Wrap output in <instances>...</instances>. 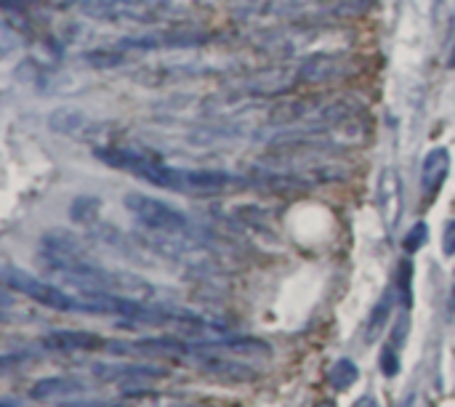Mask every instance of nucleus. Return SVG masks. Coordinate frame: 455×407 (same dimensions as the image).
<instances>
[{
	"mask_svg": "<svg viewBox=\"0 0 455 407\" xmlns=\"http://www.w3.org/2000/svg\"><path fill=\"white\" fill-rule=\"evenodd\" d=\"M123 205L139 224H144L155 235H189L192 232L189 216L160 197H149L144 192H128L123 197Z\"/></svg>",
	"mask_w": 455,
	"mask_h": 407,
	"instance_id": "1",
	"label": "nucleus"
},
{
	"mask_svg": "<svg viewBox=\"0 0 455 407\" xmlns=\"http://www.w3.org/2000/svg\"><path fill=\"white\" fill-rule=\"evenodd\" d=\"M48 128L56 131V133H61V136H67V139H75L80 144H88L93 149L117 144V128L112 123L88 117L85 112L72 109V107L53 109L48 115Z\"/></svg>",
	"mask_w": 455,
	"mask_h": 407,
	"instance_id": "2",
	"label": "nucleus"
},
{
	"mask_svg": "<svg viewBox=\"0 0 455 407\" xmlns=\"http://www.w3.org/2000/svg\"><path fill=\"white\" fill-rule=\"evenodd\" d=\"M299 83L307 85H333L352 80L363 72V59L352 51H323L307 56L299 67Z\"/></svg>",
	"mask_w": 455,
	"mask_h": 407,
	"instance_id": "3",
	"label": "nucleus"
},
{
	"mask_svg": "<svg viewBox=\"0 0 455 407\" xmlns=\"http://www.w3.org/2000/svg\"><path fill=\"white\" fill-rule=\"evenodd\" d=\"M3 283L8 291L27 296L29 301L40 304L43 309H53V312H77V299L51 283H43L37 277H32L29 272H21L19 267L5 264L3 267Z\"/></svg>",
	"mask_w": 455,
	"mask_h": 407,
	"instance_id": "4",
	"label": "nucleus"
},
{
	"mask_svg": "<svg viewBox=\"0 0 455 407\" xmlns=\"http://www.w3.org/2000/svg\"><path fill=\"white\" fill-rule=\"evenodd\" d=\"M80 13L96 21H152L160 16V0H80Z\"/></svg>",
	"mask_w": 455,
	"mask_h": 407,
	"instance_id": "5",
	"label": "nucleus"
},
{
	"mask_svg": "<svg viewBox=\"0 0 455 407\" xmlns=\"http://www.w3.org/2000/svg\"><path fill=\"white\" fill-rule=\"evenodd\" d=\"M213 35L203 29H163V32H144L133 37H123L117 45L123 51H160V48H192L208 43Z\"/></svg>",
	"mask_w": 455,
	"mask_h": 407,
	"instance_id": "6",
	"label": "nucleus"
},
{
	"mask_svg": "<svg viewBox=\"0 0 455 407\" xmlns=\"http://www.w3.org/2000/svg\"><path fill=\"white\" fill-rule=\"evenodd\" d=\"M40 256H43V261L48 264L51 272L91 259L88 248L69 232H48V235H43L40 237Z\"/></svg>",
	"mask_w": 455,
	"mask_h": 407,
	"instance_id": "7",
	"label": "nucleus"
},
{
	"mask_svg": "<svg viewBox=\"0 0 455 407\" xmlns=\"http://www.w3.org/2000/svg\"><path fill=\"white\" fill-rule=\"evenodd\" d=\"M379 208L387 229H397L403 219V181L397 168H384L379 179Z\"/></svg>",
	"mask_w": 455,
	"mask_h": 407,
	"instance_id": "8",
	"label": "nucleus"
},
{
	"mask_svg": "<svg viewBox=\"0 0 455 407\" xmlns=\"http://www.w3.org/2000/svg\"><path fill=\"white\" fill-rule=\"evenodd\" d=\"M451 173V149L448 147H435L421 165V195L427 200V205L437 197V192L443 189L445 179Z\"/></svg>",
	"mask_w": 455,
	"mask_h": 407,
	"instance_id": "9",
	"label": "nucleus"
},
{
	"mask_svg": "<svg viewBox=\"0 0 455 407\" xmlns=\"http://www.w3.org/2000/svg\"><path fill=\"white\" fill-rule=\"evenodd\" d=\"M93 376L107 384H141V381H155L165 379L168 371L160 365H93Z\"/></svg>",
	"mask_w": 455,
	"mask_h": 407,
	"instance_id": "10",
	"label": "nucleus"
},
{
	"mask_svg": "<svg viewBox=\"0 0 455 407\" xmlns=\"http://www.w3.org/2000/svg\"><path fill=\"white\" fill-rule=\"evenodd\" d=\"M51 352H93L101 347H109L101 336L88 331H53L40 341Z\"/></svg>",
	"mask_w": 455,
	"mask_h": 407,
	"instance_id": "11",
	"label": "nucleus"
},
{
	"mask_svg": "<svg viewBox=\"0 0 455 407\" xmlns=\"http://www.w3.org/2000/svg\"><path fill=\"white\" fill-rule=\"evenodd\" d=\"M67 407H184V397H179V395H163V392H139V389H131L123 397L109 400V403H85V405Z\"/></svg>",
	"mask_w": 455,
	"mask_h": 407,
	"instance_id": "12",
	"label": "nucleus"
},
{
	"mask_svg": "<svg viewBox=\"0 0 455 407\" xmlns=\"http://www.w3.org/2000/svg\"><path fill=\"white\" fill-rule=\"evenodd\" d=\"M88 392V381L80 376H51L37 384H32L29 397L32 400H53V397H75Z\"/></svg>",
	"mask_w": 455,
	"mask_h": 407,
	"instance_id": "13",
	"label": "nucleus"
},
{
	"mask_svg": "<svg viewBox=\"0 0 455 407\" xmlns=\"http://www.w3.org/2000/svg\"><path fill=\"white\" fill-rule=\"evenodd\" d=\"M397 299H400V296H397V288H387L384 296L376 301V307H373V312H371V317H368V325H365V344H376V341L384 336V331H387L389 323H392Z\"/></svg>",
	"mask_w": 455,
	"mask_h": 407,
	"instance_id": "14",
	"label": "nucleus"
},
{
	"mask_svg": "<svg viewBox=\"0 0 455 407\" xmlns=\"http://www.w3.org/2000/svg\"><path fill=\"white\" fill-rule=\"evenodd\" d=\"M125 59H128V51H123L120 45L117 48H96V51L83 53V64H88L93 69H112V67L125 64Z\"/></svg>",
	"mask_w": 455,
	"mask_h": 407,
	"instance_id": "15",
	"label": "nucleus"
},
{
	"mask_svg": "<svg viewBox=\"0 0 455 407\" xmlns=\"http://www.w3.org/2000/svg\"><path fill=\"white\" fill-rule=\"evenodd\" d=\"M357 379H360V371L352 360H339L328 373V381L336 392H347L349 387L357 384Z\"/></svg>",
	"mask_w": 455,
	"mask_h": 407,
	"instance_id": "16",
	"label": "nucleus"
},
{
	"mask_svg": "<svg viewBox=\"0 0 455 407\" xmlns=\"http://www.w3.org/2000/svg\"><path fill=\"white\" fill-rule=\"evenodd\" d=\"M397 296H400V304L405 307V312L413 307V261H403L400 269H397Z\"/></svg>",
	"mask_w": 455,
	"mask_h": 407,
	"instance_id": "17",
	"label": "nucleus"
},
{
	"mask_svg": "<svg viewBox=\"0 0 455 407\" xmlns=\"http://www.w3.org/2000/svg\"><path fill=\"white\" fill-rule=\"evenodd\" d=\"M69 216H72L75 221L91 227L93 221H99V200H96V197H77V200L72 203Z\"/></svg>",
	"mask_w": 455,
	"mask_h": 407,
	"instance_id": "18",
	"label": "nucleus"
},
{
	"mask_svg": "<svg viewBox=\"0 0 455 407\" xmlns=\"http://www.w3.org/2000/svg\"><path fill=\"white\" fill-rule=\"evenodd\" d=\"M427 243H429V224H427V221H416V224L405 232V237H403V251L413 256V253H419Z\"/></svg>",
	"mask_w": 455,
	"mask_h": 407,
	"instance_id": "19",
	"label": "nucleus"
},
{
	"mask_svg": "<svg viewBox=\"0 0 455 407\" xmlns=\"http://www.w3.org/2000/svg\"><path fill=\"white\" fill-rule=\"evenodd\" d=\"M379 368H381V373H384L387 379H395V376L400 373V352H397V347H395L392 341L381 349V355H379Z\"/></svg>",
	"mask_w": 455,
	"mask_h": 407,
	"instance_id": "20",
	"label": "nucleus"
},
{
	"mask_svg": "<svg viewBox=\"0 0 455 407\" xmlns=\"http://www.w3.org/2000/svg\"><path fill=\"white\" fill-rule=\"evenodd\" d=\"M443 253L455 256V219H451L443 229Z\"/></svg>",
	"mask_w": 455,
	"mask_h": 407,
	"instance_id": "21",
	"label": "nucleus"
},
{
	"mask_svg": "<svg viewBox=\"0 0 455 407\" xmlns=\"http://www.w3.org/2000/svg\"><path fill=\"white\" fill-rule=\"evenodd\" d=\"M408 341V317L403 315L400 320H397V325H395V336H392V344L400 349L403 344Z\"/></svg>",
	"mask_w": 455,
	"mask_h": 407,
	"instance_id": "22",
	"label": "nucleus"
},
{
	"mask_svg": "<svg viewBox=\"0 0 455 407\" xmlns=\"http://www.w3.org/2000/svg\"><path fill=\"white\" fill-rule=\"evenodd\" d=\"M355 407H381V405H379L373 397H363V400H357V403H355Z\"/></svg>",
	"mask_w": 455,
	"mask_h": 407,
	"instance_id": "23",
	"label": "nucleus"
},
{
	"mask_svg": "<svg viewBox=\"0 0 455 407\" xmlns=\"http://www.w3.org/2000/svg\"><path fill=\"white\" fill-rule=\"evenodd\" d=\"M448 309H451V317H455V288H453V293H451V304H448Z\"/></svg>",
	"mask_w": 455,
	"mask_h": 407,
	"instance_id": "24",
	"label": "nucleus"
},
{
	"mask_svg": "<svg viewBox=\"0 0 455 407\" xmlns=\"http://www.w3.org/2000/svg\"><path fill=\"white\" fill-rule=\"evenodd\" d=\"M451 67H455V48H453V56H451Z\"/></svg>",
	"mask_w": 455,
	"mask_h": 407,
	"instance_id": "25",
	"label": "nucleus"
}]
</instances>
